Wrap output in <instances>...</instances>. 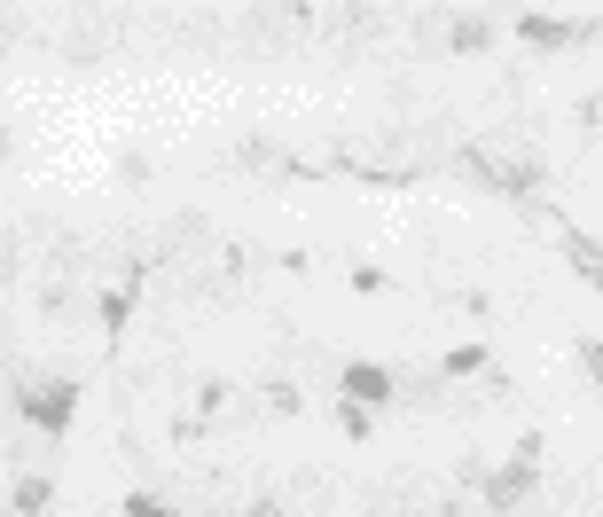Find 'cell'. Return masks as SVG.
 I'll use <instances>...</instances> for the list:
<instances>
[{
	"label": "cell",
	"mask_w": 603,
	"mask_h": 517,
	"mask_svg": "<svg viewBox=\"0 0 603 517\" xmlns=\"http://www.w3.org/2000/svg\"><path fill=\"white\" fill-rule=\"evenodd\" d=\"M345 400H353V408H376V400H392V376H384V369H345Z\"/></svg>",
	"instance_id": "obj_1"
},
{
	"label": "cell",
	"mask_w": 603,
	"mask_h": 517,
	"mask_svg": "<svg viewBox=\"0 0 603 517\" xmlns=\"http://www.w3.org/2000/svg\"><path fill=\"white\" fill-rule=\"evenodd\" d=\"M32 416H40V423H63V416H71V392H63V384H47V400H32Z\"/></svg>",
	"instance_id": "obj_2"
},
{
	"label": "cell",
	"mask_w": 603,
	"mask_h": 517,
	"mask_svg": "<svg viewBox=\"0 0 603 517\" xmlns=\"http://www.w3.org/2000/svg\"><path fill=\"white\" fill-rule=\"evenodd\" d=\"M134 517H165V510H157V502H134Z\"/></svg>",
	"instance_id": "obj_3"
}]
</instances>
